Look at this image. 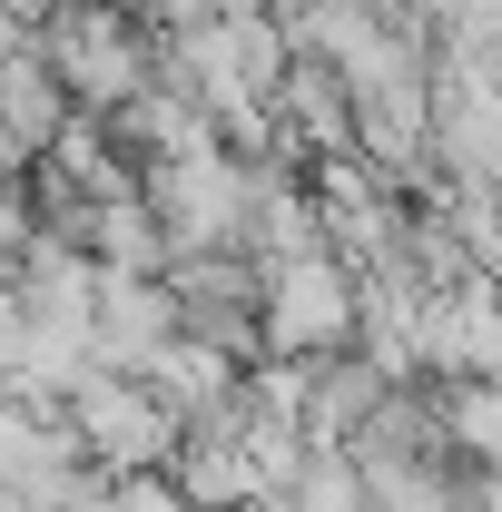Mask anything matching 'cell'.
Wrapping results in <instances>:
<instances>
[{
	"label": "cell",
	"mask_w": 502,
	"mask_h": 512,
	"mask_svg": "<svg viewBox=\"0 0 502 512\" xmlns=\"http://www.w3.org/2000/svg\"><path fill=\"white\" fill-rule=\"evenodd\" d=\"M266 345L276 355H345L355 345V276L335 266V256H306V266H276L266 276Z\"/></svg>",
	"instance_id": "cell-1"
},
{
	"label": "cell",
	"mask_w": 502,
	"mask_h": 512,
	"mask_svg": "<svg viewBox=\"0 0 502 512\" xmlns=\"http://www.w3.org/2000/svg\"><path fill=\"white\" fill-rule=\"evenodd\" d=\"M424 375L434 384H502V286L473 276L453 296H424Z\"/></svg>",
	"instance_id": "cell-2"
},
{
	"label": "cell",
	"mask_w": 502,
	"mask_h": 512,
	"mask_svg": "<svg viewBox=\"0 0 502 512\" xmlns=\"http://www.w3.org/2000/svg\"><path fill=\"white\" fill-rule=\"evenodd\" d=\"M434 168L443 188H502V79L434 69Z\"/></svg>",
	"instance_id": "cell-3"
},
{
	"label": "cell",
	"mask_w": 502,
	"mask_h": 512,
	"mask_svg": "<svg viewBox=\"0 0 502 512\" xmlns=\"http://www.w3.org/2000/svg\"><path fill=\"white\" fill-rule=\"evenodd\" d=\"M384 394H394V384H384L355 345H345V355H315L306 365V404H296V434H306L315 453H355Z\"/></svg>",
	"instance_id": "cell-4"
},
{
	"label": "cell",
	"mask_w": 502,
	"mask_h": 512,
	"mask_svg": "<svg viewBox=\"0 0 502 512\" xmlns=\"http://www.w3.org/2000/svg\"><path fill=\"white\" fill-rule=\"evenodd\" d=\"M79 424H89V444L128 473H148V463H178V414L158 404V394H138V384H89L79 394Z\"/></svg>",
	"instance_id": "cell-5"
},
{
	"label": "cell",
	"mask_w": 502,
	"mask_h": 512,
	"mask_svg": "<svg viewBox=\"0 0 502 512\" xmlns=\"http://www.w3.org/2000/svg\"><path fill=\"white\" fill-rule=\"evenodd\" d=\"M276 109L296 119V138H306L315 158H345V148H355V89H345V69L296 60V69H286V89H276Z\"/></svg>",
	"instance_id": "cell-6"
},
{
	"label": "cell",
	"mask_w": 502,
	"mask_h": 512,
	"mask_svg": "<svg viewBox=\"0 0 502 512\" xmlns=\"http://www.w3.org/2000/svg\"><path fill=\"white\" fill-rule=\"evenodd\" d=\"M443 424L473 473H502V384H443Z\"/></svg>",
	"instance_id": "cell-7"
},
{
	"label": "cell",
	"mask_w": 502,
	"mask_h": 512,
	"mask_svg": "<svg viewBox=\"0 0 502 512\" xmlns=\"http://www.w3.org/2000/svg\"><path fill=\"white\" fill-rule=\"evenodd\" d=\"M0 119L40 138V128L60 119V109H50V79H40V69H10V79H0Z\"/></svg>",
	"instance_id": "cell-8"
},
{
	"label": "cell",
	"mask_w": 502,
	"mask_h": 512,
	"mask_svg": "<svg viewBox=\"0 0 502 512\" xmlns=\"http://www.w3.org/2000/svg\"><path fill=\"white\" fill-rule=\"evenodd\" d=\"M119 512H197V503L178 493V483H158V473H128V483H119Z\"/></svg>",
	"instance_id": "cell-9"
},
{
	"label": "cell",
	"mask_w": 502,
	"mask_h": 512,
	"mask_svg": "<svg viewBox=\"0 0 502 512\" xmlns=\"http://www.w3.org/2000/svg\"><path fill=\"white\" fill-rule=\"evenodd\" d=\"M247 512H286V503H247Z\"/></svg>",
	"instance_id": "cell-10"
}]
</instances>
